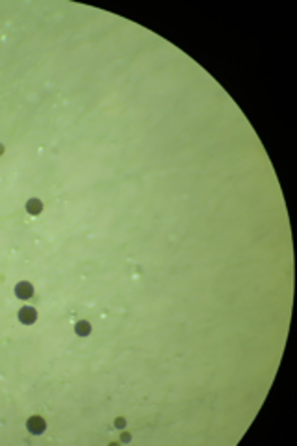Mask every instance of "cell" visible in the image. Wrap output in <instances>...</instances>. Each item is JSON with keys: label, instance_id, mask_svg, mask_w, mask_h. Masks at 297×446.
Masks as SVG:
<instances>
[{"label": "cell", "instance_id": "obj_4", "mask_svg": "<svg viewBox=\"0 0 297 446\" xmlns=\"http://www.w3.org/2000/svg\"><path fill=\"white\" fill-rule=\"evenodd\" d=\"M26 210H28V214H32V216H37V214H41V210H43V203L34 197V199H30L28 203H26Z\"/></svg>", "mask_w": 297, "mask_h": 446}, {"label": "cell", "instance_id": "obj_6", "mask_svg": "<svg viewBox=\"0 0 297 446\" xmlns=\"http://www.w3.org/2000/svg\"><path fill=\"white\" fill-rule=\"evenodd\" d=\"M115 426H117V428H119V426H124V420H123V418H121V420H115Z\"/></svg>", "mask_w": 297, "mask_h": 446}, {"label": "cell", "instance_id": "obj_2", "mask_svg": "<svg viewBox=\"0 0 297 446\" xmlns=\"http://www.w3.org/2000/svg\"><path fill=\"white\" fill-rule=\"evenodd\" d=\"M19 316V322L24 323V325H32V323L37 320V311H35L34 307H21V311L17 312Z\"/></svg>", "mask_w": 297, "mask_h": 446}, {"label": "cell", "instance_id": "obj_1", "mask_svg": "<svg viewBox=\"0 0 297 446\" xmlns=\"http://www.w3.org/2000/svg\"><path fill=\"white\" fill-rule=\"evenodd\" d=\"M26 429H28L30 433L41 435V433H43V431H45V429H47L45 418L39 417V415H34V417H30L28 420H26Z\"/></svg>", "mask_w": 297, "mask_h": 446}, {"label": "cell", "instance_id": "obj_5", "mask_svg": "<svg viewBox=\"0 0 297 446\" xmlns=\"http://www.w3.org/2000/svg\"><path fill=\"white\" fill-rule=\"evenodd\" d=\"M74 333L78 334V337H88V334L91 333V323L86 322V320L76 322V325H74Z\"/></svg>", "mask_w": 297, "mask_h": 446}, {"label": "cell", "instance_id": "obj_3", "mask_svg": "<svg viewBox=\"0 0 297 446\" xmlns=\"http://www.w3.org/2000/svg\"><path fill=\"white\" fill-rule=\"evenodd\" d=\"M15 295H17L19 300H30L32 295H34V286H32V283H28V281H21V283L15 284Z\"/></svg>", "mask_w": 297, "mask_h": 446}, {"label": "cell", "instance_id": "obj_7", "mask_svg": "<svg viewBox=\"0 0 297 446\" xmlns=\"http://www.w3.org/2000/svg\"><path fill=\"white\" fill-rule=\"evenodd\" d=\"M2 153H4V147H2V145H0V155H2Z\"/></svg>", "mask_w": 297, "mask_h": 446}]
</instances>
